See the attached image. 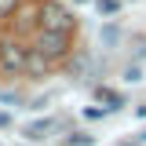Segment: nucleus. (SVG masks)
Listing matches in <instances>:
<instances>
[{
    "instance_id": "obj_1",
    "label": "nucleus",
    "mask_w": 146,
    "mask_h": 146,
    "mask_svg": "<svg viewBox=\"0 0 146 146\" xmlns=\"http://www.w3.org/2000/svg\"><path fill=\"white\" fill-rule=\"evenodd\" d=\"M0 70H7V73L29 70V48H22L18 40H4L0 44Z\"/></svg>"
},
{
    "instance_id": "obj_2",
    "label": "nucleus",
    "mask_w": 146,
    "mask_h": 146,
    "mask_svg": "<svg viewBox=\"0 0 146 146\" xmlns=\"http://www.w3.org/2000/svg\"><path fill=\"white\" fill-rule=\"evenodd\" d=\"M40 29H44V33H70L73 18H70V11L58 7V4H44V11H40Z\"/></svg>"
},
{
    "instance_id": "obj_3",
    "label": "nucleus",
    "mask_w": 146,
    "mask_h": 146,
    "mask_svg": "<svg viewBox=\"0 0 146 146\" xmlns=\"http://www.w3.org/2000/svg\"><path fill=\"white\" fill-rule=\"evenodd\" d=\"M36 51L44 55V58H62V55L70 51V33H44V29H40Z\"/></svg>"
},
{
    "instance_id": "obj_4",
    "label": "nucleus",
    "mask_w": 146,
    "mask_h": 146,
    "mask_svg": "<svg viewBox=\"0 0 146 146\" xmlns=\"http://www.w3.org/2000/svg\"><path fill=\"white\" fill-rule=\"evenodd\" d=\"M55 121H33V124H26V139H44L48 131H51Z\"/></svg>"
},
{
    "instance_id": "obj_5",
    "label": "nucleus",
    "mask_w": 146,
    "mask_h": 146,
    "mask_svg": "<svg viewBox=\"0 0 146 146\" xmlns=\"http://www.w3.org/2000/svg\"><path fill=\"white\" fill-rule=\"evenodd\" d=\"M15 7H18V0H0V18L15 15Z\"/></svg>"
},
{
    "instance_id": "obj_6",
    "label": "nucleus",
    "mask_w": 146,
    "mask_h": 146,
    "mask_svg": "<svg viewBox=\"0 0 146 146\" xmlns=\"http://www.w3.org/2000/svg\"><path fill=\"white\" fill-rule=\"evenodd\" d=\"M99 11H102V15H113V11H117V0H99Z\"/></svg>"
},
{
    "instance_id": "obj_7",
    "label": "nucleus",
    "mask_w": 146,
    "mask_h": 146,
    "mask_svg": "<svg viewBox=\"0 0 146 146\" xmlns=\"http://www.w3.org/2000/svg\"><path fill=\"white\" fill-rule=\"evenodd\" d=\"M143 139H146V131H143Z\"/></svg>"
},
{
    "instance_id": "obj_8",
    "label": "nucleus",
    "mask_w": 146,
    "mask_h": 146,
    "mask_svg": "<svg viewBox=\"0 0 146 146\" xmlns=\"http://www.w3.org/2000/svg\"><path fill=\"white\" fill-rule=\"evenodd\" d=\"M121 146H128V143H121Z\"/></svg>"
}]
</instances>
